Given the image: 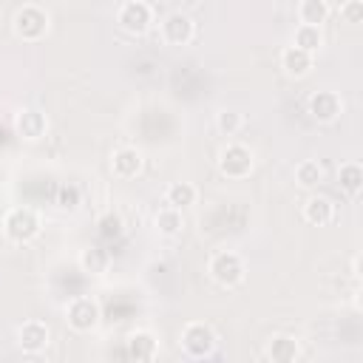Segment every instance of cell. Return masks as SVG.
<instances>
[{
  "mask_svg": "<svg viewBox=\"0 0 363 363\" xmlns=\"http://www.w3.org/2000/svg\"><path fill=\"white\" fill-rule=\"evenodd\" d=\"M292 45H298V48H303V51L315 54V51H320V48H323V31H320L318 26L298 23V26H295V31H292Z\"/></svg>",
  "mask_w": 363,
  "mask_h": 363,
  "instance_id": "d6986e66",
  "label": "cell"
},
{
  "mask_svg": "<svg viewBox=\"0 0 363 363\" xmlns=\"http://www.w3.org/2000/svg\"><path fill=\"white\" fill-rule=\"evenodd\" d=\"M153 224H156L159 235L173 238V235L182 233V227H184V216H182V210H176V207H162V210L156 213Z\"/></svg>",
  "mask_w": 363,
  "mask_h": 363,
  "instance_id": "ffe728a7",
  "label": "cell"
},
{
  "mask_svg": "<svg viewBox=\"0 0 363 363\" xmlns=\"http://www.w3.org/2000/svg\"><path fill=\"white\" fill-rule=\"evenodd\" d=\"M116 23H119V28H122L125 34L139 37V34H145V31L153 26V9H150L145 0H128V3L119 6Z\"/></svg>",
  "mask_w": 363,
  "mask_h": 363,
  "instance_id": "277c9868",
  "label": "cell"
},
{
  "mask_svg": "<svg viewBox=\"0 0 363 363\" xmlns=\"http://www.w3.org/2000/svg\"><path fill=\"white\" fill-rule=\"evenodd\" d=\"M11 31H14V37L17 40H23V43H37V40H43L45 34H48V14H45V9H40V6H23V9H17V14H14V20H11Z\"/></svg>",
  "mask_w": 363,
  "mask_h": 363,
  "instance_id": "3957f363",
  "label": "cell"
},
{
  "mask_svg": "<svg viewBox=\"0 0 363 363\" xmlns=\"http://www.w3.org/2000/svg\"><path fill=\"white\" fill-rule=\"evenodd\" d=\"M241 125H244V116H241L238 111H233V108H224V111L216 113V128H218L224 136H235V133L241 130Z\"/></svg>",
  "mask_w": 363,
  "mask_h": 363,
  "instance_id": "d4e9b609",
  "label": "cell"
},
{
  "mask_svg": "<svg viewBox=\"0 0 363 363\" xmlns=\"http://www.w3.org/2000/svg\"><path fill=\"white\" fill-rule=\"evenodd\" d=\"M3 235L11 244H28L40 235V216L31 207H11L3 216Z\"/></svg>",
  "mask_w": 363,
  "mask_h": 363,
  "instance_id": "6da1fadb",
  "label": "cell"
},
{
  "mask_svg": "<svg viewBox=\"0 0 363 363\" xmlns=\"http://www.w3.org/2000/svg\"><path fill=\"white\" fill-rule=\"evenodd\" d=\"M295 182H298V187L312 190V187H318V184L323 182V167H320L315 159H303V162L295 167Z\"/></svg>",
  "mask_w": 363,
  "mask_h": 363,
  "instance_id": "7402d4cb",
  "label": "cell"
},
{
  "mask_svg": "<svg viewBox=\"0 0 363 363\" xmlns=\"http://www.w3.org/2000/svg\"><path fill=\"white\" fill-rule=\"evenodd\" d=\"M298 354H301V346L289 335H275L267 343V357L275 363H292V360H298Z\"/></svg>",
  "mask_w": 363,
  "mask_h": 363,
  "instance_id": "2e32d148",
  "label": "cell"
},
{
  "mask_svg": "<svg viewBox=\"0 0 363 363\" xmlns=\"http://www.w3.org/2000/svg\"><path fill=\"white\" fill-rule=\"evenodd\" d=\"M142 164H145V156L139 147L122 145L111 153V170L116 179H136L142 173Z\"/></svg>",
  "mask_w": 363,
  "mask_h": 363,
  "instance_id": "8fae6325",
  "label": "cell"
},
{
  "mask_svg": "<svg viewBox=\"0 0 363 363\" xmlns=\"http://www.w3.org/2000/svg\"><path fill=\"white\" fill-rule=\"evenodd\" d=\"M179 340H182V349H184L190 357H207V354H213V349H216V332H213L207 323H201V320L184 323Z\"/></svg>",
  "mask_w": 363,
  "mask_h": 363,
  "instance_id": "52a82bcc",
  "label": "cell"
},
{
  "mask_svg": "<svg viewBox=\"0 0 363 363\" xmlns=\"http://www.w3.org/2000/svg\"><path fill=\"white\" fill-rule=\"evenodd\" d=\"M312 65H315L312 54H309V51H303V48H298V45H292V43L281 51V68H284V74H286V77L301 79V77H306V74L312 71Z\"/></svg>",
  "mask_w": 363,
  "mask_h": 363,
  "instance_id": "4fadbf2b",
  "label": "cell"
},
{
  "mask_svg": "<svg viewBox=\"0 0 363 363\" xmlns=\"http://www.w3.org/2000/svg\"><path fill=\"white\" fill-rule=\"evenodd\" d=\"M125 346H128V357H133V360H153L159 352V343H156L153 332H147V329L130 332Z\"/></svg>",
  "mask_w": 363,
  "mask_h": 363,
  "instance_id": "5bb4252c",
  "label": "cell"
},
{
  "mask_svg": "<svg viewBox=\"0 0 363 363\" xmlns=\"http://www.w3.org/2000/svg\"><path fill=\"white\" fill-rule=\"evenodd\" d=\"M196 34V26L187 14L182 11H170L164 20H162V40L167 45H187Z\"/></svg>",
  "mask_w": 363,
  "mask_h": 363,
  "instance_id": "30bf717a",
  "label": "cell"
},
{
  "mask_svg": "<svg viewBox=\"0 0 363 363\" xmlns=\"http://www.w3.org/2000/svg\"><path fill=\"white\" fill-rule=\"evenodd\" d=\"M298 20L320 28L329 20V3L326 0H301L298 3Z\"/></svg>",
  "mask_w": 363,
  "mask_h": 363,
  "instance_id": "44dd1931",
  "label": "cell"
},
{
  "mask_svg": "<svg viewBox=\"0 0 363 363\" xmlns=\"http://www.w3.org/2000/svg\"><path fill=\"white\" fill-rule=\"evenodd\" d=\"M79 267L88 275H102L108 269V252L99 250V247H88V250L79 252Z\"/></svg>",
  "mask_w": 363,
  "mask_h": 363,
  "instance_id": "603a6c76",
  "label": "cell"
},
{
  "mask_svg": "<svg viewBox=\"0 0 363 363\" xmlns=\"http://www.w3.org/2000/svg\"><path fill=\"white\" fill-rule=\"evenodd\" d=\"M337 184H340V190L346 196L354 199L360 193V187H363V167H360V162H343L337 167Z\"/></svg>",
  "mask_w": 363,
  "mask_h": 363,
  "instance_id": "e0dca14e",
  "label": "cell"
},
{
  "mask_svg": "<svg viewBox=\"0 0 363 363\" xmlns=\"http://www.w3.org/2000/svg\"><path fill=\"white\" fill-rule=\"evenodd\" d=\"M252 164H255V159H252V150L247 145L233 142L218 153V170L227 179H247L252 173Z\"/></svg>",
  "mask_w": 363,
  "mask_h": 363,
  "instance_id": "8992f818",
  "label": "cell"
},
{
  "mask_svg": "<svg viewBox=\"0 0 363 363\" xmlns=\"http://www.w3.org/2000/svg\"><path fill=\"white\" fill-rule=\"evenodd\" d=\"M196 199H199V190L190 182H173L164 190V204L167 207H176V210H184V207L196 204Z\"/></svg>",
  "mask_w": 363,
  "mask_h": 363,
  "instance_id": "ac0fdd59",
  "label": "cell"
},
{
  "mask_svg": "<svg viewBox=\"0 0 363 363\" xmlns=\"http://www.w3.org/2000/svg\"><path fill=\"white\" fill-rule=\"evenodd\" d=\"M99 318H102V309H99V303H96L94 298H88V295H77V298H71L68 306H65V320H68V326H71L74 332H91V329H96Z\"/></svg>",
  "mask_w": 363,
  "mask_h": 363,
  "instance_id": "5b68a950",
  "label": "cell"
},
{
  "mask_svg": "<svg viewBox=\"0 0 363 363\" xmlns=\"http://www.w3.org/2000/svg\"><path fill=\"white\" fill-rule=\"evenodd\" d=\"M337 14H340L343 23H349V26H360V23H363V3H360V0H346V3H340Z\"/></svg>",
  "mask_w": 363,
  "mask_h": 363,
  "instance_id": "484cf974",
  "label": "cell"
},
{
  "mask_svg": "<svg viewBox=\"0 0 363 363\" xmlns=\"http://www.w3.org/2000/svg\"><path fill=\"white\" fill-rule=\"evenodd\" d=\"M96 227H99V235H102V238H116V235H122V218H119L116 213H105Z\"/></svg>",
  "mask_w": 363,
  "mask_h": 363,
  "instance_id": "4316f807",
  "label": "cell"
},
{
  "mask_svg": "<svg viewBox=\"0 0 363 363\" xmlns=\"http://www.w3.org/2000/svg\"><path fill=\"white\" fill-rule=\"evenodd\" d=\"M335 216V204L326 199V196H309L306 204H303V221L312 224V227H323L329 224Z\"/></svg>",
  "mask_w": 363,
  "mask_h": 363,
  "instance_id": "9a60e30c",
  "label": "cell"
},
{
  "mask_svg": "<svg viewBox=\"0 0 363 363\" xmlns=\"http://www.w3.org/2000/svg\"><path fill=\"white\" fill-rule=\"evenodd\" d=\"M14 133L26 142H40L45 133H48V119L43 111L37 108H23L17 116H14Z\"/></svg>",
  "mask_w": 363,
  "mask_h": 363,
  "instance_id": "9c48e42d",
  "label": "cell"
},
{
  "mask_svg": "<svg viewBox=\"0 0 363 363\" xmlns=\"http://www.w3.org/2000/svg\"><path fill=\"white\" fill-rule=\"evenodd\" d=\"M306 111L315 122H335L340 113H343V99L335 94V91H315L306 102Z\"/></svg>",
  "mask_w": 363,
  "mask_h": 363,
  "instance_id": "ba28073f",
  "label": "cell"
},
{
  "mask_svg": "<svg viewBox=\"0 0 363 363\" xmlns=\"http://www.w3.org/2000/svg\"><path fill=\"white\" fill-rule=\"evenodd\" d=\"M207 272H210V278H213L218 286H227V289H230V286H238V284L244 281L247 267H244V258H241L238 252H233V250H218V252L210 255Z\"/></svg>",
  "mask_w": 363,
  "mask_h": 363,
  "instance_id": "7a4b0ae2",
  "label": "cell"
},
{
  "mask_svg": "<svg viewBox=\"0 0 363 363\" xmlns=\"http://www.w3.org/2000/svg\"><path fill=\"white\" fill-rule=\"evenodd\" d=\"M51 340V329L43 323V320H26L20 329H17V343L26 354H40Z\"/></svg>",
  "mask_w": 363,
  "mask_h": 363,
  "instance_id": "7c38bea8",
  "label": "cell"
},
{
  "mask_svg": "<svg viewBox=\"0 0 363 363\" xmlns=\"http://www.w3.org/2000/svg\"><path fill=\"white\" fill-rule=\"evenodd\" d=\"M79 204H82V190H79V184L62 182V184L57 187V207L65 210V213H74Z\"/></svg>",
  "mask_w": 363,
  "mask_h": 363,
  "instance_id": "cb8c5ba5",
  "label": "cell"
}]
</instances>
